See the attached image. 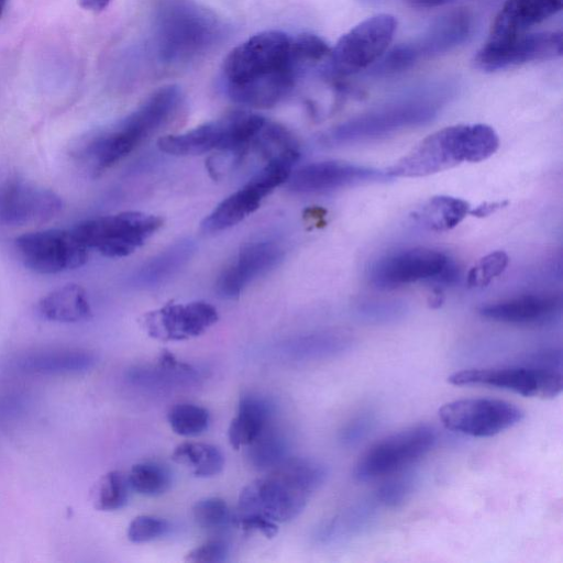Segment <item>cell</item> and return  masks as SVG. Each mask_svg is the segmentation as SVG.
<instances>
[{
  "label": "cell",
  "instance_id": "cell-1",
  "mask_svg": "<svg viewBox=\"0 0 563 563\" xmlns=\"http://www.w3.org/2000/svg\"><path fill=\"white\" fill-rule=\"evenodd\" d=\"M294 36L271 30L257 33L225 57L222 74L229 97L243 106L266 109L280 102L307 68Z\"/></svg>",
  "mask_w": 563,
  "mask_h": 563
},
{
  "label": "cell",
  "instance_id": "cell-2",
  "mask_svg": "<svg viewBox=\"0 0 563 563\" xmlns=\"http://www.w3.org/2000/svg\"><path fill=\"white\" fill-rule=\"evenodd\" d=\"M181 103L183 93L177 86L162 87L114 126L74 144L71 154L91 173L100 174L168 124Z\"/></svg>",
  "mask_w": 563,
  "mask_h": 563
},
{
  "label": "cell",
  "instance_id": "cell-3",
  "mask_svg": "<svg viewBox=\"0 0 563 563\" xmlns=\"http://www.w3.org/2000/svg\"><path fill=\"white\" fill-rule=\"evenodd\" d=\"M327 475V467L314 460L287 457L242 489L236 515L258 514L276 523L290 521L305 509Z\"/></svg>",
  "mask_w": 563,
  "mask_h": 563
},
{
  "label": "cell",
  "instance_id": "cell-4",
  "mask_svg": "<svg viewBox=\"0 0 563 563\" xmlns=\"http://www.w3.org/2000/svg\"><path fill=\"white\" fill-rule=\"evenodd\" d=\"M498 147V134L487 124L446 126L421 140L385 170L391 179L426 177L462 163L485 161Z\"/></svg>",
  "mask_w": 563,
  "mask_h": 563
},
{
  "label": "cell",
  "instance_id": "cell-5",
  "mask_svg": "<svg viewBox=\"0 0 563 563\" xmlns=\"http://www.w3.org/2000/svg\"><path fill=\"white\" fill-rule=\"evenodd\" d=\"M264 123L265 118L260 114L236 111L184 133L163 136L157 146L175 156L200 155L213 150L240 154L247 151Z\"/></svg>",
  "mask_w": 563,
  "mask_h": 563
},
{
  "label": "cell",
  "instance_id": "cell-6",
  "mask_svg": "<svg viewBox=\"0 0 563 563\" xmlns=\"http://www.w3.org/2000/svg\"><path fill=\"white\" fill-rule=\"evenodd\" d=\"M218 32L209 12L186 0H168L158 16V54L167 63L186 62L210 46Z\"/></svg>",
  "mask_w": 563,
  "mask_h": 563
},
{
  "label": "cell",
  "instance_id": "cell-7",
  "mask_svg": "<svg viewBox=\"0 0 563 563\" xmlns=\"http://www.w3.org/2000/svg\"><path fill=\"white\" fill-rule=\"evenodd\" d=\"M298 159L297 147L269 158L243 187L224 198L203 219L202 230L206 233L221 232L251 216L269 192L287 181Z\"/></svg>",
  "mask_w": 563,
  "mask_h": 563
},
{
  "label": "cell",
  "instance_id": "cell-8",
  "mask_svg": "<svg viewBox=\"0 0 563 563\" xmlns=\"http://www.w3.org/2000/svg\"><path fill=\"white\" fill-rule=\"evenodd\" d=\"M457 277L456 264L445 253L430 247L396 251L375 261L367 272L369 284L380 290L422 280L449 285Z\"/></svg>",
  "mask_w": 563,
  "mask_h": 563
},
{
  "label": "cell",
  "instance_id": "cell-9",
  "mask_svg": "<svg viewBox=\"0 0 563 563\" xmlns=\"http://www.w3.org/2000/svg\"><path fill=\"white\" fill-rule=\"evenodd\" d=\"M163 225L162 218L141 211L84 220L74 233L87 246L107 257H123L142 246Z\"/></svg>",
  "mask_w": 563,
  "mask_h": 563
},
{
  "label": "cell",
  "instance_id": "cell-10",
  "mask_svg": "<svg viewBox=\"0 0 563 563\" xmlns=\"http://www.w3.org/2000/svg\"><path fill=\"white\" fill-rule=\"evenodd\" d=\"M435 443L433 427H408L373 444L356 462L353 476L358 482H368L398 473L429 453Z\"/></svg>",
  "mask_w": 563,
  "mask_h": 563
},
{
  "label": "cell",
  "instance_id": "cell-11",
  "mask_svg": "<svg viewBox=\"0 0 563 563\" xmlns=\"http://www.w3.org/2000/svg\"><path fill=\"white\" fill-rule=\"evenodd\" d=\"M397 29V20L388 13H378L361 21L344 33L327 59L332 76H349L383 56Z\"/></svg>",
  "mask_w": 563,
  "mask_h": 563
},
{
  "label": "cell",
  "instance_id": "cell-12",
  "mask_svg": "<svg viewBox=\"0 0 563 563\" xmlns=\"http://www.w3.org/2000/svg\"><path fill=\"white\" fill-rule=\"evenodd\" d=\"M438 107L428 101H407L371 111L331 129L324 143L342 145L387 136L432 121Z\"/></svg>",
  "mask_w": 563,
  "mask_h": 563
},
{
  "label": "cell",
  "instance_id": "cell-13",
  "mask_svg": "<svg viewBox=\"0 0 563 563\" xmlns=\"http://www.w3.org/2000/svg\"><path fill=\"white\" fill-rule=\"evenodd\" d=\"M472 15L460 9L438 19L421 36L395 46L376 66L378 73H397L418 60L434 56L465 42L472 32Z\"/></svg>",
  "mask_w": 563,
  "mask_h": 563
},
{
  "label": "cell",
  "instance_id": "cell-14",
  "mask_svg": "<svg viewBox=\"0 0 563 563\" xmlns=\"http://www.w3.org/2000/svg\"><path fill=\"white\" fill-rule=\"evenodd\" d=\"M455 386H488L511 390L526 397L553 398L563 388L562 372L520 364L507 367L472 368L448 377Z\"/></svg>",
  "mask_w": 563,
  "mask_h": 563
},
{
  "label": "cell",
  "instance_id": "cell-15",
  "mask_svg": "<svg viewBox=\"0 0 563 563\" xmlns=\"http://www.w3.org/2000/svg\"><path fill=\"white\" fill-rule=\"evenodd\" d=\"M23 264L38 274H57L82 266L87 246L74 231L47 229L29 232L15 239Z\"/></svg>",
  "mask_w": 563,
  "mask_h": 563
},
{
  "label": "cell",
  "instance_id": "cell-16",
  "mask_svg": "<svg viewBox=\"0 0 563 563\" xmlns=\"http://www.w3.org/2000/svg\"><path fill=\"white\" fill-rule=\"evenodd\" d=\"M563 52L561 31L527 32L520 35L488 38L474 56V66L493 73L527 63L558 58Z\"/></svg>",
  "mask_w": 563,
  "mask_h": 563
},
{
  "label": "cell",
  "instance_id": "cell-17",
  "mask_svg": "<svg viewBox=\"0 0 563 563\" xmlns=\"http://www.w3.org/2000/svg\"><path fill=\"white\" fill-rule=\"evenodd\" d=\"M442 424L452 431L485 438L500 433L523 418L516 405L492 398H466L450 401L439 410Z\"/></svg>",
  "mask_w": 563,
  "mask_h": 563
},
{
  "label": "cell",
  "instance_id": "cell-18",
  "mask_svg": "<svg viewBox=\"0 0 563 563\" xmlns=\"http://www.w3.org/2000/svg\"><path fill=\"white\" fill-rule=\"evenodd\" d=\"M62 208L60 197L37 184L11 179L0 185V223L4 225L41 224L56 217Z\"/></svg>",
  "mask_w": 563,
  "mask_h": 563
},
{
  "label": "cell",
  "instance_id": "cell-19",
  "mask_svg": "<svg viewBox=\"0 0 563 563\" xmlns=\"http://www.w3.org/2000/svg\"><path fill=\"white\" fill-rule=\"evenodd\" d=\"M388 180L391 178L385 169L341 161H323L292 170L287 186L294 192L311 194Z\"/></svg>",
  "mask_w": 563,
  "mask_h": 563
},
{
  "label": "cell",
  "instance_id": "cell-20",
  "mask_svg": "<svg viewBox=\"0 0 563 563\" xmlns=\"http://www.w3.org/2000/svg\"><path fill=\"white\" fill-rule=\"evenodd\" d=\"M217 309L206 301L167 303L143 317L150 336L159 341H183L198 336L218 321Z\"/></svg>",
  "mask_w": 563,
  "mask_h": 563
},
{
  "label": "cell",
  "instance_id": "cell-21",
  "mask_svg": "<svg viewBox=\"0 0 563 563\" xmlns=\"http://www.w3.org/2000/svg\"><path fill=\"white\" fill-rule=\"evenodd\" d=\"M284 251L273 241L246 244L218 277L217 292L234 299L255 279L265 275L282 261Z\"/></svg>",
  "mask_w": 563,
  "mask_h": 563
},
{
  "label": "cell",
  "instance_id": "cell-22",
  "mask_svg": "<svg viewBox=\"0 0 563 563\" xmlns=\"http://www.w3.org/2000/svg\"><path fill=\"white\" fill-rule=\"evenodd\" d=\"M561 297L555 294H525L483 305L478 313L490 321L540 325L553 320L561 311Z\"/></svg>",
  "mask_w": 563,
  "mask_h": 563
},
{
  "label": "cell",
  "instance_id": "cell-23",
  "mask_svg": "<svg viewBox=\"0 0 563 563\" xmlns=\"http://www.w3.org/2000/svg\"><path fill=\"white\" fill-rule=\"evenodd\" d=\"M563 0H506L490 26L488 38L530 32L534 25L562 10Z\"/></svg>",
  "mask_w": 563,
  "mask_h": 563
},
{
  "label": "cell",
  "instance_id": "cell-24",
  "mask_svg": "<svg viewBox=\"0 0 563 563\" xmlns=\"http://www.w3.org/2000/svg\"><path fill=\"white\" fill-rule=\"evenodd\" d=\"M128 380L146 389L162 390L196 383L199 372L165 351L155 365L134 366L128 371Z\"/></svg>",
  "mask_w": 563,
  "mask_h": 563
},
{
  "label": "cell",
  "instance_id": "cell-25",
  "mask_svg": "<svg viewBox=\"0 0 563 563\" xmlns=\"http://www.w3.org/2000/svg\"><path fill=\"white\" fill-rule=\"evenodd\" d=\"M274 411V405L269 399L254 394L243 395L240 398L238 415L231 420L228 430L231 446L240 450L253 442L272 424Z\"/></svg>",
  "mask_w": 563,
  "mask_h": 563
},
{
  "label": "cell",
  "instance_id": "cell-26",
  "mask_svg": "<svg viewBox=\"0 0 563 563\" xmlns=\"http://www.w3.org/2000/svg\"><path fill=\"white\" fill-rule=\"evenodd\" d=\"M194 253L192 241H178L144 263L135 273L133 282L141 288L159 286L175 276L190 261Z\"/></svg>",
  "mask_w": 563,
  "mask_h": 563
},
{
  "label": "cell",
  "instance_id": "cell-27",
  "mask_svg": "<svg viewBox=\"0 0 563 563\" xmlns=\"http://www.w3.org/2000/svg\"><path fill=\"white\" fill-rule=\"evenodd\" d=\"M38 310L51 321L74 323L85 321L91 316V308L85 289L76 284L62 286L38 303Z\"/></svg>",
  "mask_w": 563,
  "mask_h": 563
},
{
  "label": "cell",
  "instance_id": "cell-28",
  "mask_svg": "<svg viewBox=\"0 0 563 563\" xmlns=\"http://www.w3.org/2000/svg\"><path fill=\"white\" fill-rule=\"evenodd\" d=\"M471 209V205L464 199L434 196L413 217L423 228L444 232L459 225L470 214Z\"/></svg>",
  "mask_w": 563,
  "mask_h": 563
},
{
  "label": "cell",
  "instance_id": "cell-29",
  "mask_svg": "<svg viewBox=\"0 0 563 563\" xmlns=\"http://www.w3.org/2000/svg\"><path fill=\"white\" fill-rule=\"evenodd\" d=\"M95 354L84 350H59L29 355L21 366L30 372L41 374L80 373L95 366Z\"/></svg>",
  "mask_w": 563,
  "mask_h": 563
},
{
  "label": "cell",
  "instance_id": "cell-30",
  "mask_svg": "<svg viewBox=\"0 0 563 563\" xmlns=\"http://www.w3.org/2000/svg\"><path fill=\"white\" fill-rule=\"evenodd\" d=\"M353 345L350 333L339 330L322 331L295 339L286 352L298 360L332 357L349 351Z\"/></svg>",
  "mask_w": 563,
  "mask_h": 563
},
{
  "label": "cell",
  "instance_id": "cell-31",
  "mask_svg": "<svg viewBox=\"0 0 563 563\" xmlns=\"http://www.w3.org/2000/svg\"><path fill=\"white\" fill-rule=\"evenodd\" d=\"M377 506L373 499L347 508L324 523L318 538L323 542H339L361 534L374 520Z\"/></svg>",
  "mask_w": 563,
  "mask_h": 563
},
{
  "label": "cell",
  "instance_id": "cell-32",
  "mask_svg": "<svg viewBox=\"0 0 563 563\" xmlns=\"http://www.w3.org/2000/svg\"><path fill=\"white\" fill-rule=\"evenodd\" d=\"M289 445L286 437L273 424L265 428L261 434L245 446V457L249 465L260 472H268L288 456Z\"/></svg>",
  "mask_w": 563,
  "mask_h": 563
},
{
  "label": "cell",
  "instance_id": "cell-33",
  "mask_svg": "<svg viewBox=\"0 0 563 563\" xmlns=\"http://www.w3.org/2000/svg\"><path fill=\"white\" fill-rule=\"evenodd\" d=\"M172 460L192 470L196 477H212L224 466V456L219 448L203 442H183L173 453Z\"/></svg>",
  "mask_w": 563,
  "mask_h": 563
},
{
  "label": "cell",
  "instance_id": "cell-34",
  "mask_svg": "<svg viewBox=\"0 0 563 563\" xmlns=\"http://www.w3.org/2000/svg\"><path fill=\"white\" fill-rule=\"evenodd\" d=\"M128 481L131 489L139 494L158 496L169 488L172 477L164 465L147 461L134 464L128 474Z\"/></svg>",
  "mask_w": 563,
  "mask_h": 563
},
{
  "label": "cell",
  "instance_id": "cell-35",
  "mask_svg": "<svg viewBox=\"0 0 563 563\" xmlns=\"http://www.w3.org/2000/svg\"><path fill=\"white\" fill-rule=\"evenodd\" d=\"M130 488L128 475L121 471H110L95 486L93 505L102 511L118 510L128 503Z\"/></svg>",
  "mask_w": 563,
  "mask_h": 563
},
{
  "label": "cell",
  "instance_id": "cell-36",
  "mask_svg": "<svg viewBox=\"0 0 563 563\" xmlns=\"http://www.w3.org/2000/svg\"><path fill=\"white\" fill-rule=\"evenodd\" d=\"M167 421L172 430L181 437H196L208 429L209 411L195 404L181 402L174 405L167 412Z\"/></svg>",
  "mask_w": 563,
  "mask_h": 563
},
{
  "label": "cell",
  "instance_id": "cell-37",
  "mask_svg": "<svg viewBox=\"0 0 563 563\" xmlns=\"http://www.w3.org/2000/svg\"><path fill=\"white\" fill-rule=\"evenodd\" d=\"M192 517L198 527L207 531H218L232 521L231 510L224 499L206 497L192 507Z\"/></svg>",
  "mask_w": 563,
  "mask_h": 563
},
{
  "label": "cell",
  "instance_id": "cell-38",
  "mask_svg": "<svg viewBox=\"0 0 563 563\" xmlns=\"http://www.w3.org/2000/svg\"><path fill=\"white\" fill-rule=\"evenodd\" d=\"M509 257L504 251H494L478 260L468 271L466 284L470 288L487 286L500 276L508 266Z\"/></svg>",
  "mask_w": 563,
  "mask_h": 563
},
{
  "label": "cell",
  "instance_id": "cell-39",
  "mask_svg": "<svg viewBox=\"0 0 563 563\" xmlns=\"http://www.w3.org/2000/svg\"><path fill=\"white\" fill-rule=\"evenodd\" d=\"M411 474L395 475L384 482L375 492L374 500L378 506L396 508L405 504L413 490Z\"/></svg>",
  "mask_w": 563,
  "mask_h": 563
},
{
  "label": "cell",
  "instance_id": "cell-40",
  "mask_svg": "<svg viewBox=\"0 0 563 563\" xmlns=\"http://www.w3.org/2000/svg\"><path fill=\"white\" fill-rule=\"evenodd\" d=\"M407 311V307L401 301H365L356 307V316L368 323H389L401 319Z\"/></svg>",
  "mask_w": 563,
  "mask_h": 563
},
{
  "label": "cell",
  "instance_id": "cell-41",
  "mask_svg": "<svg viewBox=\"0 0 563 563\" xmlns=\"http://www.w3.org/2000/svg\"><path fill=\"white\" fill-rule=\"evenodd\" d=\"M376 424L374 412L366 410L352 417L340 430L339 441L345 448H354L363 442Z\"/></svg>",
  "mask_w": 563,
  "mask_h": 563
},
{
  "label": "cell",
  "instance_id": "cell-42",
  "mask_svg": "<svg viewBox=\"0 0 563 563\" xmlns=\"http://www.w3.org/2000/svg\"><path fill=\"white\" fill-rule=\"evenodd\" d=\"M169 526L162 518L142 515L135 517L128 527V539L133 543H144L163 537Z\"/></svg>",
  "mask_w": 563,
  "mask_h": 563
},
{
  "label": "cell",
  "instance_id": "cell-43",
  "mask_svg": "<svg viewBox=\"0 0 563 563\" xmlns=\"http://www.w3.org/2000/svg\"><path fill=\"white\" fill-rule=\"evenodd\" d=\"M229 548L222 540H209L190 550L185 561L190 563H221L228 560Z\"/></svg>",
  "mask_w": 563,
  "mask_h": 563
},
{
  "label": "cell",
  "instance_id": "cell-44",
  "mask_svg": "<svg viewBox=\"0 0 563 563\" xmlns=\"http://www.w3.org/2000/svg\"><path fill=\"white\" fill-rule=\"evenodd\" d=\"M245 531H257L266 538H273L278 532V523L258 514L232 516V521Z\"/></svg>",
  "mask_w": 563,
  "mask_h": 563
},
{
  "label": "cell",
  "instance_id": "cell-45",
  "mask_svg": "<svg viewBox=\"0 0 563 563\" xmlns=\"http://www.w3.org/2000/svg\"><path fill=\"white\" fill-rule=\"evenodd\" d=\"M506 203L507 202H490V203L485 202L484 205H481V206L476 207L475 209H471L470 214L476 216V217L488 216Z\"/></svg>",
  "mask_w": 563,
  "mask_h": 563
},
{
  "label": "cell",
  "instance_id": "cell-46",
  "mask_svg": "<svg viewBox=\"0 0 563 563\" xmlns=\"http://www.w3.org/2000/svg\"><path fill=\"white\" fill-rule=\"evenodd\" d=\"M111 0H78L81 8L92 12L104 10Z\"/></svg>",
  "mask_w": 563,
  "mask_h": 563
},
{
  "label": "cell",
  "instance_id": "cell-47",
  "mask_svg": "<svg viewBox=\"0 0 563 563\" xmlns=\"http://www.w3.org/2000/svg\"><path fill=\"white\" fill-rule=\"evenodd\" d=\"M410 3L419 8H433L445 4L452 0H409Z\"/></svg>",
  "mask_w": 563,
  "mask_h": 563
},
{
  "label": "cell",
  "instance_id": "cell-48",
  "mask_svg": "<svg viewBox=\"0 0 563 563\" xmlns=\"http://www.w3.org/2000/svg\"><path fill=\"white\" fill-rule=\"evenodd\" d=\"M5 4H7V0H0V18L4 11Z\"/></svg>",
  "mask_w": 563,
  "mask_h": 563
}]
</instances>
